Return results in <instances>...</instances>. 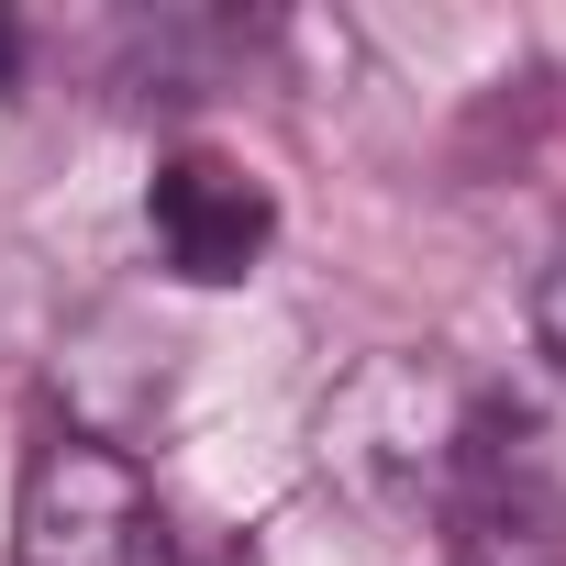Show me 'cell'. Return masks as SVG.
Returning a JSON list of instances; mask_svg holds the SVG:
<instances>
[{"label": "cell", "mask_w": 566, "mask_h": 566, "mask_svg": "<svg viewBox=\"0 0 566 566\" xmlns=\"http://www.w3.org/2000/svg\"><path fill=\"white\" fill-rule=\"evenodd\" d=\"M12 566H178L145 467L101 433H45L12 500Z\"/></svg>", "instance_id": "6da1fadb"}, {"label": "cell", "mask_w": 566, "mask_h": 566, "mask_svg": "<svg viewBox=\"0 0 566 566\" xmlns=\"http://www.w3.org/2000/svg\"><path fill=\"white\" fill-rule=\"evenodd\" d=\"M145 233H156V255L189 277V290H233V277L266 255V233H277V200H266V178L244 156L189 145V156H167L145 178Z\"/></svg>", "instance_id": "7a4b0ae2"}, {"label": "cell", "mask_w": 566, "mask_h": 566, "mask_svg": "<svg viewBox=\"0 0 566 566\" xmlns=\"http://www.w3.org/2000/svg\"><path fill=\"white\" fill-rule=\"evenodd\" d=\"M533 345L566 367V244L544 255V277H533Z\"/></svg>", "instance_id": "3957f363"}, {"label": "cell", "mask_w": 566, "mask_h": 566, "mask_svg": "<svg viewBox=\"0 0 566 566\" xmlns=\"http://www.w3.org/2000/svg\"><path fill=\"white\" fill-rule=\"evenodd\" d=\"M12 67H23V45H12V34H0V90H12Z\"/></svg>", "instance_id": "277c9868"}, {"label": "cell", "mask_w": 566, "mask_h": 566, "mask_svg": "<svg viewBox=\"0 0 566 566\" xmlns=\"http://www.w3.org/2000/svg\"><path fill=\"white\" fill-rule=\"evenodd\" d=\"M178 566H189V555H178ZM211 566H233V555H211Z\"/></svg>", "instance_id": "5b68a950"}]
</instances>
